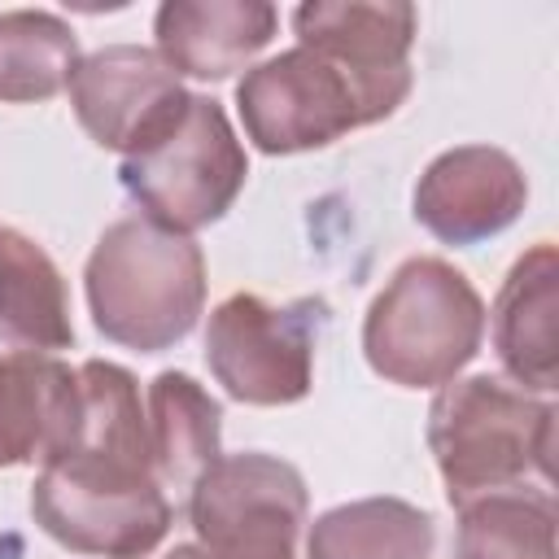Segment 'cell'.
I'll return each mask as SVG.
<instances>
[{"label": "cell", "mask_w": 559, "mask_h": 559, "mask_svg": "<svg viewBox=\"0 0 559 559\" xmlns=\"http://www.w3.org/2000/svg\"><path fill=\"white\" fill-rule=\"evenodd\" d=\"M437 524L406 498H358L314 515L306 559H428Z\"/></svg>", "instance_id": "e0dca14e"}, {"label": "cell", "mask_w": 559, "mask_h": 559, "mask_svg": "<svg viewBox=\"0 0 559 559\" xmlns=\"http://www.w3.org/2000/svg\"><path fill=\"white\" fill-rule=\"evenodd\" d=\"M555 310H559V253L550 240L533 245L507 271L489 319L493 354L515 389L550 397L559 389V341H555Z\"/></svg>", "instance_id": "4fadbf2b"}, {"label": "cell", "mask_w": 559, "mask_h": 559, "mask_svg": "<svg viewBox=\"0 0 559 559\" xmlns=\"http://www.w3.org/2000/svg\"><path fill=\"white\" fill-rule=\"evenodd\" d=\"M249 179V153L214 96L188 100L179 127L148 153L122 157L118 183L140 214L166 231L192 236L218 223Z\"/></svg>", "instance_id": "8992f818"}, {"label": "cell", "mask_w": 559, "mask_h": 559, "mask_svg": "<svg viewBox=\"0 0 559 559\" xmlns=\"http://www.w3.org/2000/svg\"><path fill=\"white\" fill-rule=\"evenodd\" d=\"M485 341V301L445 258H406L362 319L367 367L402 389L450 384Z\"/></svg>", "instance_id": "277c9868"}, {"label": "cell", "mask_w": 559, "mask_h": 559, "mask_svg": "<svg viewBox=\"0 0 559 559\" xmlns=\"http://www.w3.org/2000/svg\"><path fill=\"white\" fill-rule=\"evenodd\" d=\"M323 328V301H266L258 293H231L210 310L205 362L227 397L245 406H293L314 384V345Z\"/></svg>", "instance_id": "52a82bcc"}, {"label": "cell", "mask_w": 559, "mask_h": 559, "mask_svg": "<svg viewBox=\"0 0 559 559\" xmlns=\"http://www.w3.org/2000/svg\"><path fill=\"white\" fill-rule=\"evenodd\" d=\"M406 87L371 83L314 48H284L245 70L236 83V114L258 153H310L332 140L384 122L406 100Z\"/></svg>", "instance_id": "5b68a950"}, {"label": "cell", "mask_w": 559, "mask_h": 559, "mask_svg": "<svg viewBox=\"0 0 559 559\" xmlns=\"http://www.w3.org/2000/svg\"><path fill=\"white\" fill-rule=\"evenodd\" d=\"M79 70V35L48 9L0 13V100L35 105L70 87Z\"/></svg>", "instance_id": "d6986e66"}, {"label": "cell", "mask_w": 559, "mask_h": 559, "mask_svg": "<svg viewBox=\"0 0 559 559\" xmlns=\"http://www.w3.org/2000/svg\"><path fill=\"white\" fill-rule=\"evenodd\" d=\"M162 559H297V555H262V550H214L201 542H179L175 550H166Z\"/></svg>", "instance_id": "ffe728a7"}, {"label": "cell", "mask_w": 559, "mask_h": 559, "mask_svg": "<svg viewBox=\"0 0 559 559\" xmlns=\"http://www.w3.org/2000/svg\"><path fill=\"white\" fill-rule=\"evenodd\" d=\"M66 92L79 127L100 148L122 157L162 144L192 100V92L166 70V61L140 44H109L79 57Z\"/></svg>", "instance_id": "9c48e42d"}, {"label": "cell", "mask_w": 559, "mask_h": 559, "mask_svg": "<svg viewBox=\"0 0 559 559\" xmlns=\"http://www.w3.org/2000/svg\"><path fill=\"white\" fill-rule=\"evenodd\" d=\"M0 345L22 354H57L74 345L66 275L17 227H0Z\"/></svg>", "instance_id": "9a60e30c"}, {"label": "cell", "mask_w": 559, "mask_h": 559, "mask_svg": "<svg viewBox=\"0 0 559 559\" xmlns=\"http://www.w3.org/2000/svg\"><path fill=\"white\" fill-rule=\"evenodd\" d=\"M293 35L301 48H314L345 70L389 83L415 87L411 48L419 35L415 4L402 0H310L293 9Z\"/></svg>", "instance_id": "7c38bea8"}, {"label": "cell", "mask_w": 559, "mask_h": 559, "mask_svg": "<svg viewBox=\"0 0 559 559\" xmlns=\"http://www.w3.org/2000/svg\"><path fill=\"white\" fill-rule=\"evenodd\" d=\"M555 402L524 393L489 371L454 376L428 406V450L437 459L450 507L472 498L546 485L555 472Z\"/></svg>", "instance_id": "3957f363"}, {"label": "cell", "mask_w": 559, "mask_h": 559, "mask_svg": "<svg viewBox=\"0 0 559 559\" xmlns=\"http://www.w3.org/2000/svg\"><path fill=\"white\" fill-rule=\"evenodd\" d=\"M280 9L266 0H166L153 17L157 57L179 79H231L275 39Z\"/></svg>", "instance_id": "8fae6325"}, {"label": "cell", "mask_w": 559, "mask_h": 559, "mask_svg": "<svg viewBox=\"0 0 559 559\" xmlns=\"http://www.w3.org/2000/svg\"><path fill=\"white\" fill-rule=\"evenodd\" d=\"M454 559H555V493L515 485L463 502Z\"/></svg>", "instance_id": "ac0fdd59"}, {"label": "cell", "mask_w": 559, "mask_h": 559, "mask_svg": "<svg viewBox=\"0 0 559 559\" xmlns=\"http://www.w3.org/2000/svg\"><path fill=\"white\" fill-rule=\"evenodd\" d=\"M524 201L528 179L507 148L454 144L424 166L411 192V214L441 245L467 249L507 231L524 214Z\"/></svg>", "instance_id": "30bf717a"}, {"label": "cell", "mask_w": 559, "mask_h": 559, "mask_svg": "<svg viewBox=\"0 0 559 559\" xmlns=\"http://www.w3.org/2000/svg\"><path fill=\"white\" fill-rule=\"evenodd\" d=\"M79 432L31 485L35 524L74 555L144 559L162 546L175 511L153 472L140 384L127 367L79 362Z\"/></svg>", "instance_id": "6da1fadb"}, {"label": "cell", "mask_w": 559, "mask_h": 559, "mask_svg": "<svg viewBox=\"0 0 559 559\" xmlns=\"http://www.w3.org/2000/svg\"><path fill=\"white\" fill-rule=\"evenodd\" d=\"M79 367L57 354H0V467L48 463L79 432Z\"/></svg>", "instance_id": "5bb4252c"}, {"label": "cell", "mask_w": 559, "mask_h": 559, "mask_svg": "<svg viewBox=\"0 0 559 559\" xmlns=\"http://www.w3.org/2000/svg\"><path fill=\"white\" fill-rule=\"evenodd\" d=\"M153 472L166 489H192L223 454V406L188 371H157L144 393Z\"/></svg>", "instance_id": "2e32d148"}, {"label": "cell", "mask_w": 559, "mask_h": 559, "mask_svg": "<svg viewBox=\"0 0 559 559\" xmlns=\"http://www.w3.org/2000/svg\"><path fill=\"white\" fill-rule=\"evenodd\" d=\"M83 288L105 341L135 354H162L179 345L205 310V253L192 236L127 214L92 245Z\"/></svg>", "instance_id": "7a4b0ae2"}, {"label": "cell", "mask_w": 559, "mask_h": 559, "mask_svg": "<svg viewBox=\"0 0 559 559\" xmlns=\"http://www.w3.org/2000/svg\"><path fill=\"white\" fill-rule=\"evenodd\" d=\"M310 493L301 472L266 450L218 454L188 489V520L201 546L297 555Z\"/></svg>", "instance_id": "ba28073f"}]
</instances>
